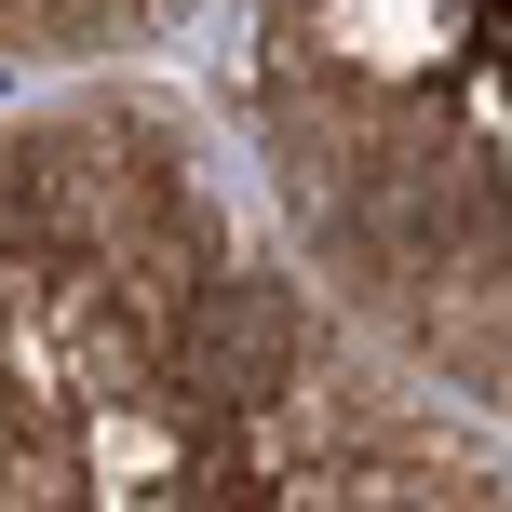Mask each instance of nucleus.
Returning a JSON list of instances; mask_svg holds the SVG:
<instances>
[{"label":"nucleus","mask_w":512,"mask_h":512,"mask_svg":"<svg viewBox=\"0 0 512 512\" xmlns=\"http://www.w3.org/2000/svg\"><path fill=\"white\" fill-rule=\"evenodd\" d=\"M391 243H405V256H459V243H486V189H472V162H418V176L391 189Z\"/></svg>","instance_id":"nucleus-2"},{"label":"nucleus","mask_w":512,"mask_h":512,"mask_svg":"<svg viewBox=\"0 0 512 512\" xmlns=\"http://www.w3.org/2000/svg\"><path fill=\"white\" fill-rule=\"evenodd\" d=\"M189 364H203V378H230V391H243V378H270V364H283V297L230 270L203 310H189Z\"/></svg>","instance_id":"nucleus-1"}]
</instances>
